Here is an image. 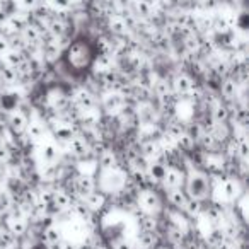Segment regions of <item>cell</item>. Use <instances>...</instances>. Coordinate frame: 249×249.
Wrapping results in <instances>:
<instances>
[{
    "instance_id": "obj_32",
    "label": "cell",
    "mask_w": 249,
    "mask_h": 249,
    "mask_svg": "<svg viewBox=\"0 0 249 249\" xmlns=\"http://www.w3.org/2000/svg\"><path fill=\"white\" fill-rule=\"evenodd\" d=\"M55 137H56V140H58L60 143H69L70 140L75 137V133L72 132V128H70V126H60V128L55 132Z\"/></svg>"
},
{
    "instance_id": "obj_14",
    "label": "cell",
    "mask_w": 249,
    "mask_h": 249,
    "mask_svg": "<svg viewBox=\"0 0 249 249\" xmlns=\"http://www.w3.org/2000/svg\"><path fill=\"white\" fill-rule=\"evenodd\" d=\"M67 145H69V150H70V154H72V156L82 157V156H86V154L89 152V143H87V140L84 139V137L75 135L69 143H67Z\"/></svg>"
},
{
    "instance_id": "obj_37",
    "label": "cell",
    "mask_w": 249,
    "mask_h": 249,
    "mask_svg": "<svg viewBox=\"0 0 249 249\" xmlns=\"http://www.w3.org/2000/svg\"><path fill=\"white\" fill-rule=\"evenodd\" d=\"M52 201H53V190H41L38 193V203L39 205H43V207L48 208V207H52Z\"/></svg>"
},
{
    "instance_id": "obj_3",
    "label": "cell",
    "mask_w": 249,
    "mask_h": 249,
    "mask_svg": "<svg viewBox=\"0 0 249 249\" xmlns=\"http://www.w3.org/2000/svg\"><path fill=\"white\" fill-rule=\"evenodd\" d=\"M137 203H139V208L143 212V213L157 215L160 210H162V201H160V196L154 190H150V188H142V190L139 191Z\"/></svg>"
},
{
    "instance_id": "obj_9",
    "label": "cell",
    "mask_w": 249,
    "mask_h": 249,
    "mask_svg": "<svg viewBox=\"0 0 249 249\" xmlns=\"http://www.w3.org/2000/svg\"><path fill=\"white\" fill-rule=\"evenodd\" d=\"M72 198H70V195L67 193V191L63 190H55L53 191V201H52V207L55 208V212H65V210H70V207H72ZM48 207V208H52ZM46 208V210H48Z\"/></svg>"
},
{
    "instance_id": "obj_27",
    "label": "cell",
    "mask_w": 249,
    "mask_h": 249,
    "mask_svg": "<svg viewBox=\"0 0 249 249\" xmlns=\"http://www.w3.org/2000/svg\"><path fill=\"white\" fill-rule=\"evenodd\" d=\"M222 96L225 97V99H234V97H237V92H239V84L235 82L234 79H225L224 82H222Z\"/></svg>"
},
{
    "instance_id": "obj_12",
    "label": "cell",
    "mask_w": 249,
    "mask_h": 249,
    "mask_svg": "<svg viewBox=\"0 0 249 249\" xmlns=\"http://www.w3.org/2000/svg\"><path fill=\"white\" fill-rule=\"evenodd\" d=\"M173 87L178 94H188L195 89V80L191 79L188 73H179V75L174 79Z\"/></svg>"
},
{
    "instance_id": "obj_13",
    "label": "cell",
    "mask_w": 249,
    "mask_h": 249,
    "mask_svg": "<svg viewBox=\"0 0 249 249\" xmlns=\"http://www.w3.org/2000/svg\"><path fill=\"white\" fill-rule=\"evenodd\" d=\"M39 157L45 164H55L56 159L60 157V150L58 147L53 142H46L45 145L39 149Z\"/></svg>"
},
{
    "instance_id": "obj_18",
    "label": "cell",
    "mask_w": 249,
    "mask_h": 249,
    "mask_svg": "<svg viewBox=\"0 0 249 249\" xmlns=\"http://www.w3.org/2000/svg\"><path fill=\"white\" fill-rule=\"evenodd\" d=\"M62 241V231H60L56 225H48V227L43 231V242L48 246H56Z\"/></svg>"
},
{
    "instance_id": "obj_21",
    "label": "cell",
    "mask_w": 249,
    "mask_h": 249,
    "mask_svg": "<svg viewBox=\"0 0 249 249\" xmlns=\"http://www.w3.org/2000/svg\"><path fill=\"white\" fill-rule=\"evenodd\" d=\"M167 200H169V203L173 205V207L176 208H183L184 203H186L188 200V195L184 190H181V188H176V190H169L167 191Z\"/></svg>"
},
{
    "instance_id": "obj_1",
    "label": "cell",
    "mask_w": 249,
    "mask_h": 249,
    "mask_svg": "<svg viewBox=\"0 0 249 249\" xmlns=\"http://www.w3.org/2000/svg\"><path fill=\"white\" fill-rule=\"evenodd\" d=\"M65 56L69 65L75 70H80V72L92 67L94 62V52L90 48L89 41H86V39H75L73 43H70L65 52Z\"/></svg>"
},
{
    "instance_id": "obj_6",
    "label": "cell",
    "mask_w": 249,
    "mask_h": 249,
    "mask_svg": "<svg viewBox=\"0 0 249 249\" xmlns=\"http://www.w3.org/2000/svg\"><path fill=\"white\" fill-rule=\"evenodd\" d=\"M220 190H222V196L224 200L232 201L241 195V183H239L235 178H227L220 183Z\"/></svg>"
},
{
    "instance_id": "obj_33",
    "label": "cell",
    "mask_w": 249,
    "mask_h": 249,
    "mask_svg": "<svg viewBox=\"0 0 249 249\" xmlns=\"http://www.w3.org/2000/svg\"><path fill=\"white\" fill-rule=\"evenodd\" d=\"M184 133H186V135L190 137L195 143H196V142H200L201 135H203V126H201L200 123H193V124H190L186 130H184Z\"/></svg>"
},
{
    "instance_id": "obj_43",
    "label": "cell",
    "mask_w": 249,
    "mask_h": 249,
    "mask_svg": "<svg viewBox=\"0 0 249 249\" xmlns=\"http://www.w3.org/2000/svg\"><path fill=\"white\" fill-rule=\"evenodd\" d=\"M18 5L21 9H26V11H33L39 5V0H19Z\"/></svg>"
},
{
    "instance_id": "obj_10",
    "label": "cell",
    "mask_w": 249,
    "mask_h": 249,
    "mask_svg": "<svg viewBox=\"0 0 249 249\" xmlns=\"http://www.w3.org/2000/svg\"><path fill=\"white\" fill-rule=\"evenodd\" d=\"M28 123H29L28 116H26V114L22 113V111H19V109L12 111L11 116H9V126H11L14 133H24Z\"/></svg>"
},
{
    "instance_id": "obj_23",
    "label": "cell",
    "mask_w": 249,
    "mask_h": 249,
    "mask_svg": "<svg viewBox=\"0 0 249 249\" xmlns=\"http://www.w3.org/2000/svg\"><path fill=\"white\" fill-rule=\"evenodd\" d=\"M159 244V237L157 232H145L142 231V234L139 235V246L142 249H154Z\"/></svg>"
},
{
    "instance_id": "obj_31",
    "label": "cell",
    "mask_w": 249,
    "mask_h": 249,
    "mask_svg": "<svg viewBox=\"0 0 249 249\" xmlns=\"http://www.w3.org/2000/svg\"><path fill=\"white\" fill-rule=\"evenodd\" d=\"M135 9H137V16H140V18L152 16V2H149V0H137Z\"/></svg>"
},
{
    "instance_id": "obj_19",
    "label": "cell",
    "mask_w": 249,
    "mask_h": 249,
    "mask_svg": "<svg viewBox=\"0 0 249 249\" xmlns=\"http://www.w3.org/2000/svg\"><path fill=\"white\" fill-rule=\"evenodd\" d=\"M4 60H5V65H7L9 69H14L16 70L22 62H24L26 56H24V52H19V50H12L11 48L4 55Z\"/></svg>"
},
{
    "instance_id": "obj_5",
    "label": "cell",
    "mask_w": 249,
    "mask_h": 249,
    "mask_svg": "<svg viewBox=\"0 0 249 249\" xmlns=\"http://www.w3.org/2000/svg\"><path fill=\"white\" fill-rule=\"evenodd\" d=\"M73 190H75L77 196L82 200L84 196H87V195L96 190V181H94V178L90 174H80L73 181Z\"/></svg>"
},
{
    "instance_id": "obj_4",
    "label": "cell",
    "mask_w": 249,
    "mask_h": 249,
    "mask_svg": "<svg viewBox=\"0 0 249 249\" xmlns=\"http://www.w3.org/2000/svg\"><path fill=\"white\" fill-rule=\"evenodd\" d=\"M184 179H186V176H184L183 171L174 166H169V167H166V173H164V178H162V181H160V184L169 191V190H176V188L183 186Z\"/></svg>"
},
{
    "instance_id": "obj_41",
    "label": "cell",
    "mask_w": 249,
    "mask_h": 249,
    "mask_svg": "<svg viewBox=\"0 0 249 249\" xmlns=\"http://www.w3.org/2000/svg\"><path fill=\"white\" fill-rule=\"evenodd\" d=\"M2 79H4L5 84H14L16 79H18V72H16L14 69H9V67H5V69L2 70Z\"/></svg>"
},
{
    "instance_id": "obj_29",
    "label": "cell",
    "mask_w": 249,
    "mask_h": 249,
    "mask_svg": "<svg viewBox=\"0 0 249 249\" xmlns=\"http://www.w3.org/2000/svg\"><path fill=\"white\" fill-rule=\"evenodd\" d=\"M203 203H201V200H195V198H188L186 203H184L183 210L186 212L188 215H191V217H198L200 213H203Z\"/></svg>"
},
{
    "instance_id": "obj_40",
    "label": "cell",
    "mask_w": 249,
    "mask_h": 249,
    "mask_svg": "<svg viewBox=\"0 0 249 249\" xmlns=\"http://www.w3.org/2000/svg\"><path fill=\"white\" fill-rule=\"evenodd\" d=\"M176 147H179L181 150H186L188 152V150H191L195 147V142L186 135V133H184V135H181L179 139L176 140Z\"/></svg>"
},
{
    "instance_id": "obj_20",
    "label": "cell",
    "mask_w": 249,
    "mask_h": 249,
    "mask_svg": "<svg viewBox=\"0 0 249 249\" xmlns=\"http://www.w3.org/2000/svg\"><path fill=\"white\" fill-rule=\"evenodd\" d=\"M229 120V109L225 104L222 103H215V106L212 107V123L215 124H222Z\"/></svg>"
},
{
    "instance_id": "obj_28",
    "label": "cell",
    "mask_w": 249,
    "mask_h": 249,
    "mask_svg": "<svg viewBox=\"0 0 249 249\" xmlns=\"http://www.w3.org/2000/svg\"><path fill=\"white\" fill-rule=\"evenodd\" d=\"M94 69H97V72L104 73L107 70L113 69V56L111 55H97L94 56V62H92Z\"/></svg>"
},
{
    "instance_id": "obj_46",
    "label": "cell",
    "mask_w": 249,
    "mask_h": 249,
    "mask_svg": "<svg viewBox=\"0 0 249 249\" xmlns=\"http://www.w3.org/2000/svg\"><path fill=\"white\" fill-rule=\"evenodd\" d=\"M227 69H229V67H227V63H222V62H218L217 63V67H215V70H217V73H218V75H225V73H227Z\"/></svg>"
},
{
    "instance_id": "obj_24",
    "label": "cell",
    "mask_w": 249,
    "mask_h": 249,
    "mask_svg": "<svg viewBox=\"0 0 249 249\" xmlns=\"http://www.w3.org/2000/svg\"><path fill=\"white\" fill-rule=\"evenodd\" d=\"M26 133H28V137L31 140H35V142H39V140L45 137V126H43L39 121H29L28 126H26Z\"/></svg>"
},
{
    "instance_id": "obj_2",
    "label": "cell",
    "mask_w": 249,
    "mask_h": 249,
    "mask_svg": "<svg viewBox=\"0 0 249 249\" xmlns=\"http://www.w3.org/2000/svg\"><path fill=\"white\" fill-rule=\"evenodd\" d=\"M186 195L188 198H195V200H201L210 196L212 191V181L210 178L207 176L201 171H191L186 176Z\"/></svg>"
},
{
    "instance_id": "obj_52",
    "label": "cell",
    "mask_w": 249,
    "mask_h": 249,
    "mask_svg": "<svg viewBox=\"0 0 249 249\" xmlns=\"http://www.w3.org/2000/svg\"><path fill=\"white\" fill-rule=\"evenodd\" d=\"M157 249H166V248H157Z\"/></svg>"
},
{
    "instance_id": "obj_8",
    "label": "cell",
    "mask_w": 249,
    "mask_h": 249,
    "mask_svg": "<svg viewBox=\"0 0 249 249\" xmlns=\"http://www.w3.org/2000/svg\"><path fill=\"white\" fill-rule=\"evenodd\" d=\"M73 103H75V106L79 107L82 113H86V111H92L94 107H96V97H94L92 92H89V90H79V92L75 94V99H73Z\"/></svg>"
},
{
    "instance_id": "obj_35",
    "label": "cell",
    "mask_w": 249,
    "mask_h": 249,
    "mask_svg": "<svg viewBox=\"0 0 249 249\" xmlns=\"http://www.w3.org/2000/svg\"><path fill=\"white\" fill-rule=\"evenodd\" d=\"M225 241V234H224V229H215V231H212L210 234H208L207 237V244L213 246V248H217L220 242Z\"/></svg>"
},
{
    "instance_id": "obj_39",
    "label": "cell",
    "mask_w": 249,
    "mask_h": 249,
    "mask_svg": "<svg viewBox=\"0 0 249 249\" xmlns=\"http://www.w3.org/2000/svg\"><path fill=\"white\" fill-rule=\"evenodd\" d=\"M167 135L171 137V139L178 140L181 135H184V128H183V124L181 123H171L169 126H167Z\"/></svg>"
},
{
    "instance_id": "obj_7",
    "label": "cell",
    "mask_w": 249,
    "mask_h": 249,
    "mask_svg": "<svg viewBox=\"0 0 249 249\" xmlns=\"http://www.w3.org/2000/svg\"><path fill=\"white\" fill-rule=\"evenodd\" d=\"M82 201H84V205L92 212V213H96V212L103 210V207L106 205V195H104L103 191L94 190L92 193H89L87 196H84Z\"/></svg>"
},
{
    "instance_id": "obj_11",
    "label": "cell",
    "mask_w": 249,
    "mask_h": 249,
    "mask_svg": "<svg viewBox=\"0 0 249 249\" xmlns=\"http://www.w3.org/2000/svg\"><path fill=\"white\" fill-rule=\"evenodd\" d=\"M21 36H22V39H24L26 45H28V46L38 45V43L41 41V38H43L41 29H39L36 24H29V22L24 26V28H22Z\"/></svg>"
},
{
    "instance_id": "obj_38",
    "label": "cell",
    "mask_w": 249,
    "mask_h": 249,
    "mask_svg": "<svg viewBox=\"0 0 249 249\" xmlns=\"http://www.w3.org/2000/svg\"><path fill=\"white\" fill-rule=\"evenodd\" d=\"M0 9H2V11H4L9 18H11L12 14H16V12H18L19 5H18V2H16V0H2V2H0Z\"/></svg>"
},
{
    "instance_id": "obj_16",
    "label": "cell",
    "mask_w": 249,
    "mask_h": 249,
    "mask_svg": "<svg viewBox=\"0 0 249 249\" xmlns=\"http://www.w3.org/2000/svg\"><path fill=\"white\" fill-rule=\"evenodd\" d=\"M7 231L14 237H21V235H24L28 232V220L19 217H11L7 222Z\"/></svg>"
},
{
    "instance_id": "obj_26",
    "label": "cell",
    "mask_w": 249,
    "mask_h": 249,
    "mask_svg": "<svg viewBox=\"0 0 249 249\" xmlns=\"http://www.w3.org/2000/svg\"><path fill=\"white\" fill-rule=\"evenodd\" d=\"M140 227H142V231L145 232H156L157 231V215H152V213H140Z\"/></svg>"
},
{
    "instance_id": "obj_50",
    "label": "cell",
    "mask_w": 249,
    "mask_h": 249,
    "mask_svg": "<svg viewBox=\"0 0 249 249\" xmlns=\"http://www.w3.org/2000/svg\"><path fill=\"white\" fill-rule=\"evenodd\" d=\"M7 19H9V16L5 14V12L2 11V9H0V24H4V22L7 21Z\"/></svg>"
},
{
    "instance_id": "obj_47",
    "label": "cell",
    "mask_w": 249,
    "mask_h": 249,
    "mask_svg": "<svg viewBox=\"0 0 249 249\" xmlns=\"http://www.w3.org/2000/svg\"><path fill=\"white\" fill-rule=\"evenodd\" d=\"M217 5H218L217 0H203V7L205 9H213V7H217Z\"/></svg>"
},
{
    "instance_id": "obj_17",
    "label": "cell",
    "mask_w": 249,
    "mask_h": 249,
    "mask_svg": "<svg viewBox=\"0 0 249 249\" xmlns=\"http://www.w3.org/2000/svg\"><path fill=\"white\" fill-rule=\"evenodd\" d=\"M99 167L101 171H111L118 167V157L116 152H113L111 149H106L103 154H99Z\"/></svg>"
},
{
    "instance_id": "obj_48",
    "label": "cell",
    "mask_w": 249,
    "mask_h": 249,
    "mask_svg": "<svg viewBox=\"0 0 249 249\" xmlns=\"http://www.w3.org/2000/svg\"><path fill=\"white\" fill-rule=\"evenodd\" d=\"M114 249H132V246H130L126 241H121V242H118L116 248H114Z\"/></svg>"
},
{
    "instance_id": "obj_30",
    "label": "cell",
    "mask_w": 249,
    "mask_h": 249,
    "mask_svg": "<svg viewBox=\"0 0 249 249\" xmlns=\"http://www.w3.org/2000/svg\"><path fill=\"white\" fill-rule=\"evenodd\" d=\"M205 215H207L208 222L212 224H218L222 220V208L218 205H210L208 208H203Z\"/></svg>"
},
{
    "instance_id": "obj_34",
    "label": "cell",
    "mask_w": 249,
    "mask_h": 249,
    "mask_svg": "<svg viewBox=\"0 0 249 249\" xmlns=\"http://www.w3.org/2000/svg\"><path fill=\"white\" fill-rule=\"evenodd\" d=\"M16 244V237L9 231L0 229V249H12Z\"/></svg>"
},
{
    "instance_id": "obj_25",
    "label": "cell",
    "mask_w": 249,
    "mask_h": 249,
    "mask_svg": "<svg viewBox=\"0 0 249 249\" xmlns=\"http://www.w3.org/2000/svg\"><path fill=\"white\" fill-rule=\"evenodd\" d=\"M109 29L113 35H124V33L128 31V26H126V21L123 19V16H111L109 18Z\"/></svg>"
},
{
    "instance_id": "obj_15",
    "label": "cell",
    "mask_w": 249,
    "mask_h": 249,
    "mask_svg": "<svg viewBox=\"0 0 249 249\" xmlns=\"http://www.w3.org/2000/svg\"><path fill=\"white\" fill-rule=\"evenodd\" d=\"M103 106H104V109L109 111V113H116V111L123 109L124 97H121L118 92H111V94H107V96L104 97Z\"/></svg>"
},
{
    "instance_id": "obj_44",
    "label": "cell",
    "mask_w": 249,
    "mask_h": 249,
    "mask_svg": "<svg viewBox=\"0 0 249 249\" xmlns=\"http://www.w3.org/2000/svg\"><path fill=\"white\" fill-rule=\"evenodd\" d=\"M200 142H201V145L205 147V149H212V147L215 145V140H213V137L210 135V133H203V135H201V139H200Z\"/></svg>"
},
{
    "instance_id": "obj_42",
    "label": "cell",
    "mask_w": 249,
    "mask_h": 249,
    "mask_svg": "<svg viewBox=\"0 0 249 249\" xmlns=\"http://www.w3.org/2000/svg\"><path fill=\"white\" fill-rule=\"evenodd\" d=\"M48 4L52 5L53 9L63 11V9H69L70 5L73 4V0H48Z\"/></svg>"
},
{
    "instance_id": "obj_49",
    "label": "cell",
    "mask_w": 249,
    "mask_h": 249,
    "mask_svg": "<svg viewBox=\"0 0 249 249\" xmlns=\"http://www.w3.org/2000/svg\"><path fill=\"white\" fill-rule=\"evenodd\" d=\"M79 249H94V244L90 241H87V242H82L80 244V248Z\"/></svg>"
},
{
    "instance_id": "obj_36",
    "label": "cell",
    "mask_w": 249,
    "mask_h": 249,
    "mask_svg": "<svg viewBox=\"0 0 249 249\" xmlns=\"http://www.w3.org/2000/svg\"><path fill=\"white\" fill-rule=\"evenodd\" d=\"M154 90H156V94L159 97H167L171 92V86L167 80H157V82L154 84Z\"/></svg>"
},
{
    "instance_id": "obj_53",
    "label": "cell",
    "mask_w": 249,
    "mask_h": 249,
    "mask_svg": "<svg viewBox=\"0 0 249 249\" xmlns=\"http://www.w3.org/2000/svg\"><path fill=\"white\" fill-rule=\"evenodd\" d=\"M0 2H2V0H0Z\"/></svg>"
},
{
    "instance_id": "obj_45",
    "label": "cell",
    "mask_w": 249,
    "mask_h": 249,
    "mask_svg": "<svg viewBox=\"0 0 249 249\" xmlns=\"http://www.w3.org/2000/svg\"><path fill=\"white\" fill-rule=\"evenodd\" d=\"M11 50V46H9V39L4 38V36H0V58H4L5 53Z\"/></svg>"
},
{
    "instance_id": "obj_22",
    "label": "cell",
    "mask_w": 249,
    "mask_h": 249,
    "mask_svg": "<svg viewBox=\"0 0 249 249\" xmlns=\"http://www.w3.org/2000/svg\"><path fill=\"white\" fill-rule=\"evenodd\" d=\"M65 33H67V24H65V21L63 19H58V18H55V19H52V21L48 22V35H52L53 38H63L65 36Z\"/></svg>"
},
{
    "instance_id": "obj_51",
    "label": "cell",
    "mask_w": 249,
    "mask_h": 249,
    "mask_svg": "<svg viewBox=\"0 0 249 249\" xmlns=\"http://www.w3.org/2000/svg\"><path fill=\"white\" fill-rule=\"evenodd\" d=\"M2 166H4V162H0V169H2Z\"/></svg>"
}]
</instances>
